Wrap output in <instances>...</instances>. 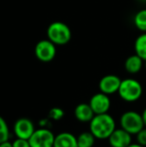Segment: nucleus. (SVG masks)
<instances>
[{"label":"nucleus","instance_id":"nucleus-2","mask_svg":"<svg viewBox=\"0 0 146 147\" xmlns=\"http://www.w3.org/2000/svg\"><path fill=\"white\" fill-rule=\"evenodd\" d=\"M117 93L123 101L132 103L141 98L143 88L138 80L134 78H126V79L121 80Z\"/></svg>","mask_w":146,"mask_h":147},{"label":"nucleus","instance_id":"nucleus-6","mask_svg":"<svg viewBox=\"0 0 146 147\" xmlns=\"http://www.w3.org/2000/svg\"><path fill=\"white\" fill-rule=\"evenodd\" d=\"M55 135L51 130L46 127L35 129L31 137L29 138L30 147H53Z\"/></svg>","mask_w":146,"mask_h":147},{"label":"nucleus","instance_id":"nucleus-24","mask_svg":"<svg viewBox=\"0 0 146 147\" xmlns=\"http://www.w3.org/2000/svg\"><path fill=\"white\" fill-rule=\"evenodd\" d=\"M127 147H144V146H142V145H140L139 143H131V144H129Z\"/></svg>","mask_w":146,"mask_h":147},{"label":"nucleus","instance_id":"nucleus-25","mask_svg":"<svg viewBox=\"0 0 146 147\" xmlns=\"http://www.w3.org/2000/svg\"><path fill=\"white\" fill-rule=\"evenodd\" d=\"M144 68H145V70H146V60L144 61Z\"/></svg>","mask_w":146,"mask_h":147},{"label":"nucleus","instance_id":"nucleus-20","mask_svg":"<svg viewBox=\"0 0 146 147\" xmlns=\"http://www.w3.org/2000/svg\"><path fill=\"white\" fill-rule=\"evenodd\" d=\"M12 143V147H30V143L28 139L23 138H16Z\"/></svg>","mask_w":146,"mask_h":147},{"label":"nucleus","instance_id":"nucleus-8","mask_svg":"<svg viewBox=\"0 0 146 147\" xmlns=\"http://www.w3.org/2000/svg\"><path fill=\"white\" fill-rule=\"evenodd\" d=\"M89 105L93 110L94 114H103L108 113L111 107V101L109 95L105 93H95L93 96L90 98Z\"/></svg>","mask_w":146,"mask_h":147},{"label":"nucleus","instance_id":"nucleus-19","mask_svg":"<svg viewBox=\"0 0 146 147\" xmlns=\"http://www.w3.org/2000/svg\"><path fill=\"white\" fill-rule=\"evenodd\" d=\"M136 140H137V143L146 147V127H143L136 134Z\"/></svg>","mask_w":146,"mask_h":147},{"label":"nucleus","instance_id":"nucleus-10","mask_svg":"<svg viewBox=\"0 0 146 147\" xmlns=\"http://www.w3.org/2000/svg\"><path fill=\"white\" fill-rule=\"evenodd\" d=\"M108 142L111 147H127L132 143V135L121 127L116 128L108 137Z\"/></svg>","mask_w":146,"mask_h":147},{"label":"nucleus","instance_id":"nucleus-1","mask_svg":"<svg viewBox=\"0 0 146 147\" xmlns=\"http://www.w3.org/2000/svg\"><path fill=\"white\" fill-rule=\"evenodd\" d=\"M115 129V120L108 113L95 114L89 122V131L95 136L96 139H108Z\"/></svg>","mask_w":146,"mask_h":147},{"label":"nucleus","instance_id":"nucleus-22","mask_svg":"<svg viewBox=\"0 0 146 147\" xmlns=\"http://www.w3.org/2000/svg\"><path fill=\"white\" fill-rule=\"evenodd\" d=\"M0 147H12V143L9 141H5L0 143Z\"/></svg>","mask_w":146,"mask_h":147},{"label":"nucleus","instance_id":"nucleus-14","mask_svg":"<svg viewBox=\"0 0 146 147\" xmlns=\"http://www.w3.org/2000/svg\"><path fill=\"white\" fill-rule=\"evenodd\" d=\"M134 51L135 54L138 55L140 58L146 60V32H141L136 37L134 41Z\"/></svg>","mask_w":146,"mask_h":147},{"label":"nucleus","instance_id":"nucleus-12","mask_svg":"<svg viewBox=\"0 0 146 147\" xmlns=\"http://www.w3.org/2000/svg\"><path fill=\"white\" fill-rule=\"evenodd\" d=\"M53 147H77V137L70 132H61L55 135Z\"/></svg>","mask_w":146,"mask_h":147},{"label":"nucleus","instance_id":"nucleus-3","mask_svg":"<svg viewBox=\"0 0 146 147\" xmlns=\"http://www.w3.org/2000/svg\"><path fill=\"white\" fill-rule=\"evenodd\" d=\"M47 39L53 42L55 45H65L69 43L72 37L71 29L67 24L61 21H55L49 24L47 27Z\"/></svg>","mask_w":146,"mask_h":147},{"label":"nucleus","instance_id":"nucleus-21","mask_svg":"<svg viewBox=\"0 0 146 147\" xmlns=\"http://www.w3.org/2000/svg\"><path fill=\"white\" fill-rule=\"evenodd\" d=\"M48 123H49V117L48 118H42V119L39 120V125H40L41 127H45Z\"/></svg>","mask_w":146,"mask_h":147},{"label":"nucleus","instance_id":"nucleus-15","mask_svg":"<svg viewBox=\"0 0 146 147\" xmlns=\"http://www.w3.org/2000/svg\"><path fill=\"white\" fill-rule=\"evenodd\" d=\"M95 139V136L90 131H84L77 136V147H93Z\"/></svg>","mask_w":146,"mask_h":147},{"label":"nucleus","instance_id":"nucleus-7","mask_svg":"<svg viewBox=\"0 0 146 147\" xmlns=\"http://www.w3.org/2000/svg\"><path fill=\"white\" fill-rule=\"evenodd\" d=\"M34 131H35L34 124L29 118L21 117V118H18L14 122L13 132L17 138L29 139Z\"/></svg>","mask_w":146,"mask_h":147},{"label":"nucleus","instance_id":"nucleus-4","mask_svg":"<svg viewBox=\"0 0 146 147\" xmlns=\"http://www.w3.org/2000/svg\"><path fill=\"white\" fill-rule=\"evenodd\" d=\"M120 126L131 135H136L143 127H145L142 114L136 111H126L120 117Z\"/></svg>","mask_w":146,"mask_h":147},{"label":"nucleus","instance_id":"nucleus-18","mask_svg":"<svg viewBox=\"0 0 146 147\" xmlns=\"http://www.w3.org/2000/svg\"><path fill=\"white\" fill-rule=\"evenodd\" d=\"M48 116H49V119L59 121V120H61L64 117V111H63V109L60 108V107H53V108H51L50 111H49Z\"/></svg>","mask_w":146,"mask_h":147},{"label":"nucleus","instance_id":"nucleus-13","mask_svg":"<svg viewBox=\"0 0 146 147\" xmlns=\"http://www.w3.org/2000/svg\"><path fill=\"white\" fill-rule=\"evenodd\" d=\"M144 67V60L137 54L128 56L124 62V68L129 74H137Z\"/></svg>","mask_w":146,"mask_h":147},{"label":"nucleus","instance_id":"nucleus-17","mask_svg":"<svg viewBox=\"0 0 146 147\" xmlns=\"http://www.w3.org/2000/svg\"><path fill=\"white\" fill-rule=\"evenodd\" d=\"M10 131L8 128L7 122L2 116H0V143L5 141H9Z\"/></svg>","mask_w":146,"mask_h":147},{"label":"nucleus","instance_id":"nucleus-9","mask_svg":"<svg viewBox=\"0 0 146 147\" xmlns=\"http://www.w3.org/2000/svg\"><path fill=\"white\" fill-rule=\"evenodd\" d=\"M121 83V79L119 76L114 74H108L100 79L98 87L100 92L105 93L107 95H112L118 92L119 86Z\"/></svg>","mask_w":146,"mask_h":147},{"label":"nucleus","instance_id":"nucleus-16","mask_svg":"<svg viewBox=\"0 0 146 147\" xmlns=\"http://www.w3.org/2000/svg\"><path fill=\"white\" fill-rule=\"evenodd\" d=\"M133 24L140 32H146V8L140 9L133 17Z\"/></svg>","mask_w":146,"mask_h":147},{"label":"nucleus","instance_id":"nucleus-23","mask_svg":"<svg viewBox=\"0 0 146 147\" xmlns=\"http://www.w3.org/2000/svg\"><path fill=\"white\" fill-rule=\"evenodd\" d=\"M142 114V118H143V122H144V125H145V127H146V108L143 110V112L141 113Z\"/></svg>","mask_w":146,"mask_h":147},{"label":"nucleus","instance_id":"nucleus-5","mask_svg":"<svg viewBox=\"0 0 146 147\" xmlns=\"http://www.w3.org/2000/svg\"><path fill=\"white\" fill-rule=\"evenodd\" d=\"M56 45L53 42H51L49 39H43L37 42L34 48V54L35 57L39 61L47 62L52 61L56 56Z\"/></svg>","mask_w":146,"mask_h":147},{"label":"nucleus","instance_id":"nucleus-11","mask_svg":"<svg viewBox=\"0 0 146 147\" xmlns=\"http://www.w3.org/2000/svg\"><path fill=\"white\" fill-rule=\"evenodd\" d=\"M94 112L90 107L89 103H80L74 109V116L80 122H90L94 117Z\"/></svg>","mask_w":146,"mask_h":147}]
</instances>
